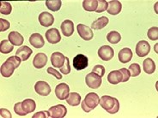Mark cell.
Masks as SVG:
<instances>
[{"label":"cell","mask_w":158,"mask_h":118,"mask_svg":"<svg viewBox=\"0 0 158 118\" xmlns=\"http://www.w3.org/2000/svg\"><path fill=\"white\" fill-rule=\"evenodd\" d=\"M100 105L105 110H107L109 114H116L119 110V102L117 98H113L111 96L104 95L100 98Z\"/></svg>","instance_id":"1"},{"label":"cell","mask_w":158,"mask_h":118,"mask_svg":"<svg viewBox=\"0 0 158 118\" xmlns=\"http://www.w3.org/2000/svg\"><path fill=\"white\" fill-rule=\"evenodd\" d=\"M99 103L100 98L98 95L95 92H89L85 96L84 100L82 102V108L86 113H89L98 105Z\"/></svg>","instance_id":"2"},{"label":"cell","mask_w":158,"mask_h":118,"mask_svg":"<svg viewBox=\"0 0 158 118\" xmlns=\"http://www.w3.org/2000/svg\"><path fill=\"white\" fill-rule=\"evenodd\" d=\"M48 117L50 118H63L67 114V109L63 104H59L52 106L48 110Z\"/></svg>","instance_id":"3"},{"label":"cell","mask_w":158,"mask_h":118,"mask_svg":"<svg viewBox=\"0 0 158 118\" xmlns=\"http://www.w3.org/2000/svg\"><path fill=\"white\" fill-rule=\"evenodd\" d=\"M85 81L89 87L93 88V89H97L102 85V77L95 73L91 72L86 75Z\"/></svg>","instance_id":"4"},{"label":"cell","mask_w":158,"mask_h":118,"mask_svg":"<svg viewBox=\"0 0 158 118\" xmlns=\"http://www.w3.org/2000/svg\"><path fill=\"white\" fill-rule=\"evenodd\" d=\"M72 64H73V67L75 68L77 70H83L88 67L89 59L83 54H78L73 58Z\"/></svg>","instance_id":"5"},{"label":"cell","mask_w":158,"mask_h":118,"mask_svg":"<svg viewBox=\"0 0 158 118\" xmlns=\"http://www.w3.org/2000/svg\"><path fill=\"white\" fill-rule=\"evenodd\" d=\"M55 94L59 100H64L70 94V87L66 83H60L56 87Z\"/></svg>","instance_id":"6"},{"label":"cell","mask_w":158,"mask_h":118,"mask_svg":"<svg viewBox=\"0 0 158 118\" xmlns=\"http://www.w3.org/2000/svg\"><path fill=\"white\" fill-rule=\"evenodd\" d=\"M98 56L103 61H109L114 57V51L109 45H103L98 50Z\"/></svg>","instance_id":"7"},{"label":"cell","mask_w":158,"mask_h":118,"mask_svg":"<svg viewBox=\"0 0 158 118\" xmlns=\"http://www.w3.org/2000/svg\"><path fill=\"white\" fill-rule=\"evenodd\" d=\"M77 29L79 36L84 40H90L93 39L94 34L89 27H88L84 24H78L77 26Z\"/></svg>","instance_id":"8"},{"label":"cell","mask_w":158,"mask_h":118,"mask_svg":"<svg viewBox=\"0 0 158 118\" xmlns=\"http://www.w3.org/2000/svg\"><path fill=\"white\" fill-rule=\"evenodd\" d=\"M150 51V44L146 40L139 41L136 45V53L139 57H143L147 56Z\"/></svg>","instance_id":"9"},{"label":"cell","mask_w":158,"mask_h":118,"mask_svg":"<svg viewBox=\"0 0 158 118\" xmlns=\"http://www.w3.org/2000/svg\"><path fill=\"white\" fill-rule=\"evenodd\" d=\"M35 90L36 93H38L40 96H48L51 93V87L49 86V84L42 81H40L35 83Z\"/></svg>","instance_id":"10"},{"label":"cell","mask_w":158,"mask_h":118,"mask_svg":"<svg viewBox=\"0 0 158 118\" xmlns=\"http://www.w3.org/2000/svg\"><path fill=\"white\" fill-rule=\"evenodd\" d=\"M46 39L50 44H58L61 40V35L57 28H50L46 32Z\"/></svg>","instance_id":"11"},{"label":"cell","mask_w":158,"mask_h":118,"mask_svg":"<svg viewBox=\"0 0 158 118\" xmlns=\"http://www.w3.org/2000/svg\"><path fill=\"white\" fill-rule=\"evenodd\" d=\"M40 24L43 27H50L54 22V17L49 12H41L38 17Z\"/></svg>","instance_id":"12"},{"label":"cell","mask_w":158,"mask_h":118,"mask_svg":"<svg viewBox=\"0 0 158 118\" xmlns=\"http://www.w3.org/2000/svg\"><path fill=\"white\" fill-rule=\"evenodd\" d=\"M16 66L14 65V63H12L10 61H7L4 62L2 66H1V69H0V72H1V75H3L5 78H9L12 75H13V72L16 69Z\"/></svg>","instance_id":"13"},{"label":"cell","mask_w":158,"mask_h":118,"mask_svg":"<svg viewBox=\"0 0 158 118\" xmlns=\"http://www.w3.org/2000/svg\"><path fill=\"white\" fill-rule=\"evenodd\" d=\"M65 61V57L59 51L53 52L51 55V63L54 68H61Z\"/></svg>","instance_id":"14"},{"label":"cell","mask_w":158,"mask_h":118,"mask_svg":"<svg viewBox=\"0 0 158 118\" xmlns=\"http://www.w3.org/2000/svg\"><path fill=\"white\" fill-rule=\"evenodd\" d=\"M47 63H48V57L45 53H42V52L36 54L35 57L33 59V65L36 69H41L45 67Z\"/></svg>","instance_id":"15"},{"label":"cell","mask_w":158,"mask_h":118,"mask_svg":"<svg viewBox=\"0 0 158 118\" xmlns=\"http://www.w3.org/2000/svg\"><path fill=\"white\" fill-rule=\"evenodd\" d=\"M122 9V4L118 0H111L108 2V8L107 11L108 14L115 16L118 15L121 11Z\"/></svg>","instance_id":"16"},{"label":"cell","mask_w":158,"mask_h":118,"mask_svg":"<svg viewBox=\"0 0 158 118\" xmlns=\"http://www.w3.org/2000/svg\"><path fill=\"white\" fill-rule=\"evenodd\" d=\"M61 32L64 35L70 37L74 33V24L71 20H65L61 24Z\"/></svg>","instance_id":"17"},{"label":"cell","mask_w":158,"mask_h":118,"mask_svg":"<svg viewBox=\"0 0 158 118\" xmlns=\"http://www.w3.org/2000/svg\"><path fill=\"white\" fill-rule=\"evenodd\" d=\"M8 40L10 43L15 46H20L23 44L24 39L23 37L22 36V34H20L18 32L13 31L10 32L8 35Z\"/></svg>","instance_id":"18"},{"label":"cell","mask_w":158,"mask_h":118,"mask_svg":"<svg viewBox=\"0 0 158 118\" xmlns=\"http://www.w3.org/2000/svg\"><path fill=\"white\" fill-rule=\"evenodd\" d=\"M133 53L130 48H123L118 52V60L122 63H127L130 62L132 58Z\"/></svg>","instance_id":"19"},{"label":"cell","mask_w":158,"mask_h":118,"mask_svg":"<svg viewBox=\"0 0 158 118\" xmlns=\"http://www.w3.org/2000/svg\"><path fill=\"white\" fill-rule=\"evenodd\" d=\"M32 53H33V51L31 50V48L26 46V45H23V46H21L19 49H17V51L16 52V56L19 57L22 61H26L30 57Z\"/></svg>","instance_id":"20"},{"label":"cell","mask_w":158,"mask_h":118,"mask_svg":"<svg viewBox=\"0 0 158 118\" xmlns=\"http://www.w3.org/2000/svg\"><path fill=\"white\" fill-rule=\"evenodd\" d=\"M29 43L31 44L35 48H41L43 47L45 45V41H44L43 37L40 33H33L30 37H29Z\"/></svg>","instance_id":"21"},{"label":"cell","mask_w":158,"mask_h":118,"mask_svg":"<svg viewBox=\"0 0 158 118\" xmlns=\"http://www.w3.org/2000/svg\"><path fill=\"white\" fill-rule=\"evenodd\" d=\"M122 74L119 70L111 71L107 75L108 82L113 84V85H116V84H118L119 82H122Z\"/></svg>","instance_id":"22"},{"label":"cell","mask_w":158,"mask_h":118,"mask_svg":"<svg viewBox=\"0 0 158 118\" xmlns=\"http://www.w3.org/2000/svg\"><path fill=\"white\" fill-rule=\"evenodd\" d=\"M108 22H109V20L107 16H102V17H99L98 19L95 20V22H93L91 27L95 30H100V29L105 28L108 24Z\"/></svg>","instance_id":"23"},{"label":"cell","mask_w":158,"mask_h":118,"mask_svg":"<svg viewBox=\"0 0 158 118\" xmlns=\"http://www.w3.org/2000/svg\"><path fill=\"white\" fill-rule=\"evenodd\" d=\"M22 106H23L24 111L27 114H28V113H31L35 110L36 104L35 100H33L31 98H28V99H25L24 101L22 102Z\"/></svg>","instance_id":"24"},{"label":"cell","mask_w":158,"mask_h":118,"mask_svg":"<svg viewBox=\"0 0 158 118\" xmlns=\"http://www.w3.org/2000/svg\"><path fill=\"white\" fill-rule=\"evenodd\" d=\"M143 67L144 72L148 75L153 74L155 70H156V64H155L154 61L151 58L145 59L143 61Z\"/></svg>","instance_id":"25"},{"label":"cell","mask_w":158,"mask_h":118,"mask_svg":"<svg viewBox=\"0 0 158 118\" xmlns=\"http://www.w3.org/2000/svg\"><path fill=\"white\" fill-rule=\"evenodd\" d=\"M66 102L71 106H77L81 102V96L77 92H71L66 98Z\"/></svg>","instance_id":"26"},{"label":"cell","mask_w":158,"mask_h":118,"mask_svg":"<svg viewBox=\"0 0 158 118\" xmlns=\"http://www.w3.org/2000/svg\"><path fill=\"white\" fill-rule=\"evenodd\" d=\"M98 6L97 0H84L83 2V7L86 11H95Z\"/></svg>","instance_id":"27"},{"label":"cell","mask_w":158,"mask_h":118,"mask_svg":"<svg viewBox=\"0 0 158 118\" xmlns=\"http://www.w3.org/2000/svg\"><path fill=\"white\" fill-rule=\"evenodd\" d=\"M14 49V45H12L9 40L4 39L2 40L0 43V51L3 54H8L10 52H11Z\"/></svg>","instance_id":"28"},{"label":"cell","mask_w":158,"mask_h":118,"mask_svg":"<svg viewBox=\"0 0 158 118\" xmlns=\"http://www.w3.org/2000/svg\"><path fill=\"white\" fill-rule=\"evenodd\" d=\"M62 2L61 0H47L46 1V6L48 10L52 11H59V9L61 8Z\"/></svg>","instance_id":"29"},{"label":"cell","mask_w":158,"mask_h":118,"mask_svg":"<svg viewBox=\"0 0 158 118\" xmlns=\"http://www.w3.org/2000/svg\"><path fill=\"white\" fill-rule=\"evenodd\" d=\"M107 41L111 44H118L121 40V35L117 31H111L107 35Z\"/></svg>","instance_id":"30"},{"label":"cell","mask_w":158,"mask_h":118,"mask_svg":"<svg viewBox=\"0 0 158 118\" xmlns=\"http://www.w3.org/2000/svg\"><path fill=\"white\" fill-rule=\"evenodd\" d=\"M0 4H1V5H0V13L1 14L5 15V16H8V15H10L11 13L12 6L10 3L2 1Z\"/></svg>","instance_id":"31"},{"label":"cell","mask_w":158,"mask_h":118,"mask_svg":"<svg viewBox=\"0 0 158 118\" xmlns=\"http://www.w3.org/2000/svg\"><path fill=\"white\" fill-rule=\"evenodd\" d=\"M128 70L130 72L131 76H132V77H136V76H138V75L141 74V68H140L139 64H138V63L131 64Z\"/></svg>","instance_id":"32"},{"label":"cell","mask_w":158,"mask_h":118,"mask_svg":"<svg viewBox=\"0 0 158 118\" xmlns=\"http://www.w3.org/2000/svg\"><path fill=\"white\" fill-rule=\"evenodd\" d=\"M147 36L148 38L151 40H157L158 39V28L157 27H153L150 28L147 32Z\"/></svg>","instance_id":"33"},{"label":"cell","mask_w":158,"mask_h":118,"mask_svg":"<svg viewBox=\"0 0 158 118\" xmlns=\"http://www.w3.org/2000/svg\"><path fill=\"white\" fill-rule=\"evenodd\" d=\"M59 70L60 72L64 74V75H68L71 73V65H70V60L68 57H65V61L64 65L61 68H59Z\"/></svg>","instance_id":"34"},{"label":"cell","mask_w":158,"mask_h":118,"mask_svg":"<svg viewBox=\"0 0 158 118\" xmlns=\"http://www.w3.org/2000/svg\"><path fill=\"white\" fill-rule=\"evenodd\" d=\"M107 8H108V2H107L106 0H99L98 6H97V9H96L95 12L101 13V12L107 10Z\"/></svg>","instance_id":"35"},{"label":"cell","mask_w":158,"mask_h":118,"mask_svg":"<svg viewBox=\"0 0 158 118\" xmlns=\"http://www.w3.org/2000/svg\"><path fill=\"white\" fill-rule=\"evenodd\" d=\"M92 72L96 74V75H98L99 76L102 77L103 75H105V68L103 67L102 65H101V64H97V65H95V67L93 68Z\"/></svg>","instance_id":"36"},{"label":"cell","mask_w":158,"mask_h":118,"mask_svg":"<svg viewBox=\"0 0 158 118\" xmlns=\"http://www.w3.org/2000/svg\"><path fill=\"white\" fill-rule=\"evenodd\" d=\"M14 111L16 112V114L19 115V116H25V115H27V113L23 109L22 102L16 103V104L14 105Z\"/></svg>","instance_id":"37"},{"label":"cell","mask_w":158,"mask_h":118,"mask_svg":"<svg viewBox=\"0 0 158 118\" xmlns=\"http://www.w3.org/2000/svg\"><path fill=\"white\" fill-rule=\"evenodd\" d=\"M10 26V22L7 20L0 18V31L4 32L6 31V30H8Z\"/></svg>","instance_id":"38"},{"label":"cell","mask_w":158,"mask_h":118,"mask_svg":"<svg viewBox=\"0 0 158 118\" xmlns=\"http://www.w3.org/2000/svg\"><path fill=\"white\" fill-rule=\"evenodd\" d=\"M119 71L121 72V74H122V82H127L129 81V79H130V72L129 70L126 69V68H122V69H120Z\"/></svg>","instance_id":"39"},{"label":"cell","mask_w":158,"mask_h":118,"mask_svg":"<svg viewBox=\"0 0 158 118\" xmlns=\"http://www.w3.org/2000/svg\"><path fill=\"white\" fill-rule=\"evenodd\" d=\"M7 61H10L12 63H14V65L16 66V69L19 67L20 64H21V62H22L21 58H20L19 57H17V56H11L10 57H9L7 59Z\"/></svg>","instance_id":"40"},{"label":"cell","mask_w":158,"mask_h":118,"mask_svg":"<svg viewBox=\"0 0 158 118\" xmlns=\"http://www.w3.org/2000/svg\"><path fill=\"white\" fill-rule=\"evenodd\" d=\"M48 73L49 75H53V76H55L56 78L58 79V80H61L62 79V75L59 73V71H57L56 69H54L52 67H49L48 69Z\"/></svg>","instance_id":"41"},{"label":"cell","mask_w":158,"mask_h":118,"mask_svg":"<svg viewBox=\"0 0 158 118\" xmlns=\"http://www.w3.org/2000/svg\"><path fill=\"white\" fill-rule=\"evenodd\" d=\"M0 116H1V117L4 118L12 117L11 113H10L8 110H6V109H1V110H0Z\"/></svg>","instance_id":"42"},{"label":"cell","mask_w":158,"mask_h":118,"mask_svg":"<svg viewBox=\"0 0 158 118\" xmlns=\"http://www.w3.org/2000/svg\"><path fill=\"white\" fill-rule=\"evenodd\" d=\"M37 117H41V118L48 117V111H40V112H37L36 114H35L34 116H33V118H37Z\"/></svg>","instance_id":"43"}]
</instances>
